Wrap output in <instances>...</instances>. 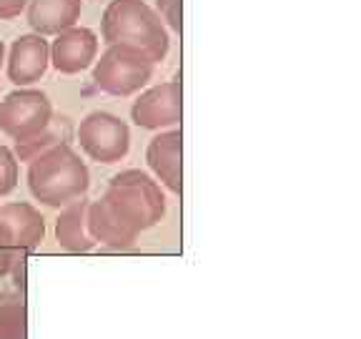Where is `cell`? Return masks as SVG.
<instances>
[{
  "mask_svg": "<svg viewBox=\"0 0 361 339\" xmlns=\"http://www.w3.org/2000/svg\"><path fill=\"white\" fill-rule=\"evenodd\" d=\"M166 216L164 186L141 169L111 176L101 198L88 203V229L96 244L123 251Z\"/></svg>",
  "mask_w": 361,
  "mask_h": 339,
  "instance_id": "cell-1",
  "label": "cell"
},
{
  "mask_svg": "<svg viewBox=\"0 0 361 339\" xmlns=\"http://www.w3.org/2000/svg\"><path fill=\"white\" fill-rule=\"evenodd\" d=\"M106 45H123L146 56L151 63L166 61L171 51L169 28L146 0H111L101 18Z\"/></svg>",
  "mask_w": 361,
  "mask_h": 339,
  "instance_id": "cell-2",
  "label": "cell"
},
{
  "mask_svg": "<svg viewBox=\"0 0 361 339\" xmlns=\"http://www.w3.org/2000/svg\"><path fill=\"white\" fill-rule=\"evenodd\" d=\"M25 181L35 201L51 209H63L85 196L90 189V171L71 143H58L28 161Z\"/></svg>",
  "mask_w": 361,
  "mask_h": 339,
  "instance_id": "cell-3",
  "label": "cell"
},
{
  "mask_svg": "<svg viewBox=\"0 0 361 339\" xmlns=\"http://www.w3.org/2000/svg\"><path fill=\"white\" fill-rule=\"evenodd\" d=\"M153 68L156 63L141 53L123 45H108L93 63V83L106 96L128 98L146 88V83L153 78Z\"/></svg>",
  "mask_w": 361,
  "mask_h": 339,
  "instance_id": "cell-4",
  "label": "cell"
},
{
  "mask_svg": "<svg viewBox=\"0 0 361 339\" xmlns=\"http://www.w3.org/2000/svg\"><path fill=\"white\" fill-rule=\"evenodd\" d=\"M80 151L103 166L121 164L130 151V129L121 116L108 111H90L75 129Z\"/></svg>",
  "mask_w": 361,
  "mask_h": 339,
  "instance_id": "cell-5",
  "label": "cell"
},
{
  "mask_svg": "<svg viewBox=\"0 0 361 339\" xmlns=\"http://www.w3.org/2000/svg\"><path fill=\"white\" fill-rule=\"evenodd\" d=\"M56 111L40 88H16L0 101V131L16 143L28 141L51 124Z\"/></svg>",
  "mask_w": 361,
  "mask_h": 339,
  "instance_id": "cell-6",
  "label": "cell"
},
{
  "mask_svg": "<svg viewBox=\"0 0 361 339\" xmlns=\"http://www.w3.org/2000/svg\"><path fill=\"white\" fill-rule=\"evenodd\" d=\"M130 121L146 131L178 129L183 121V88L178 81H164L141 90L130 106Z\"/></svg>",
  "mask_w": 361,
  "mask_h": 339,
  "instance_id": "cell-7",
  "label": "cell"
},
{
  "mask_svg": "<svg viewBox=\"0 0 361 339\" xmlns=\"http://www.w3.org/2000/svg\"><path fill=\"white\" fill-rule=\"evenodd\" d=\"M51 68V43L38 33H23L6 51V73L16 88L35 85Z\"/></svg>",
  "mask_w": 361,
  "mask_h": 339,
  "instance_id": "cell-8",
  "label": "cell"
},
{
  "mask_svg": "<svg viewBox=\"0 0 361 339\" xmlns=\"http://www.w3.org/2000/svg\"><path fill=\"white\" fill-rule=\"evenodd\" d=\"M146 164L156 181L171 194H183V133L180 129L158 131L146 146Z\"/></svg>",
  "mask_w": 361,
  "mask_h": 339,
  "instance_id": "cell-9",
  "label": "cell"
},
{
  "mask_svg": "<svg viewBox=\"0 0 361 339\" xmlns=\"http://www.w3.org/2000/svg\"><path fill=\"white\" fill-rule=\"evenodd\" d=\"M98 33L83 25H73V28L63 30V33L53 35L51 43V66L63 76H75L83 73L85 68H90L98 58Z\"/></svg>",
  "mask_w": 361,
  "mask_h": 339,
  "instance_id": "cell-10",
  "label": "cell"
},
{
  "mask_svg": "<svg viewBox=\"0 0 361 339\" xmlns=\"http://www.w3.org/2000/svg\"><path fill=\"white\" fill-rule=\"evenodd\" d=\"M0 226L11 237L18 254H30L45 242V219L28 201L3 203L0 206Z\"/></svg>",
  "mask_w": 361,
  "mask_h": 339,
  "instance_id": "cell-11",
  "label": "cell"
},
{
  "mask_svg": "<svg viewBox=\"0 0 361 339\" xmlns=\"http://www.w3.org/2000/svg\"><path fill=\"white\" fill-rule=\"evenodd\" d=\"M80 13H83V0H28L25 20L33 33L48 38L78 25Z\"/></svg>",
  "mask_w": 361,
  "mask_h": 339,
  "instance_id": "cell-12",
  "label": "cell"
},
{
  "mask_svg": "<svg viewBox=\"0 0 361 339\" xmlns=\"http://www.w3.org/2000/svg\"><path fill=\"white\" fill-rule=\"evenodd\" d=\"M88 203L90 198H78V201L63 206L56 219V242L68 254H88L98 246L96 239L90 237L88 229Z\"/></svg>",
  "mask_w": 361,
  "mask_h": 339,
  "instance_id": "cell-13",
  "label": "cell"
},
{
  "mask_svg": "<svg viewBox=\"0 0 361 339\" xmlns=\"http://www.w3.org/2000/svg\"><path fill=\"white\" fill-rule=\"evenodd\" d=\"M58 143H71V124H68V119H56V116H53V121L45 126L38 136H33L28 141L16 143V151L13 153H16V158H20V161L28 164L35 156L45 153L48 148L58 146Z\"/></svg>",
  "mask_w": 361,
  "mask_h": 339,
  "instance_id": "cell-14",
  "label": "cell"
},
{
  "mask_svg": "<svg viewBox=\"0 0 361 339\" xmlns=\"http://www.w3.org/2000/svg\"><path fill=\"white\" fill-rule=\"evenodd\" d=\"M0 339H28V307L23 294L0 292Z\"/></svg>",
  "mask_w": 361,
  "mask_h": 339,
  "instance_id": "cell-15",
  "label": "cell"
},
{
  "mask_svg": "<svg viewBox=\"0 0 361 339\" xmlns=\"http://www.w3.org/2000/svg\"><path fill=\"white\" fill-rule=\"evenodd\" d=\"M18 176H20V169H18L16 153L6 143H0V198L11 196L16 191Z\"/></svg>",
  "mask_w": 361,
  "mask_h": 339,
  "instance_id": "cell-16",
  "label": "cell"
},
{
  "mask_svg": "<svg viewBox=\"0 0 361 339\" xmlns=\"http://www.w3.org/2000/svg\"><path fill=\"white\" fill-rule=\"evenodd\" d=\"M180 6H183V0H156V6H153V11H156L158 18L164 20L166 28L173 30L176 35H180V30H183Z\"/></svg>",
  "mask_w": 361,
  "mask_h": 339,
  "instance_id": "cell-17",
  "label": "cell"
},
{
  "mask_svg": "<svg viewBox=\"0 0 361 339\" xmlns=\"http://www.w3.org/2000/svg\"><path fill=\"white\" fill-rule=\"evenodd\" d=\"M25 254H18L16 246H13L11 237L6 234V229L0 226V279H6L13 269H16L18 259Z\"/></svg>",
  "mask_w": 361,
  "mask_h": 339,
  "instance_id": "cell-18",
  "label": "cell"
},
{
  "mask_svg": "<svg viewBox=\"0 0 361 339\" xmlns=\"http://www.w3.org/2000/svg\"><path fill=\"white\" fill-rule=\"evenodd\" d=\"M28 0H0V20H13L20 13H25Z\"/></svg>",
  "mask_w": 361,
  "mask_h": 339,
  "instance_id": "cell-19",
  "label": "cell"
},
{
  "mask_svg": "<svg viewBox=\"0 0 361 339\" xmlns=\"http://www.w3.org/2000/svg\"><path fill=\"white\" fill-rule=\"evenodd\" d=\"M6 68V43H3V38H0V71Z\"/></svg>",
  "mask_w": 361,
  "mask_h": 339,
  "instance_id": "cell-20",
  "label": "cell"
}]
</instances>
